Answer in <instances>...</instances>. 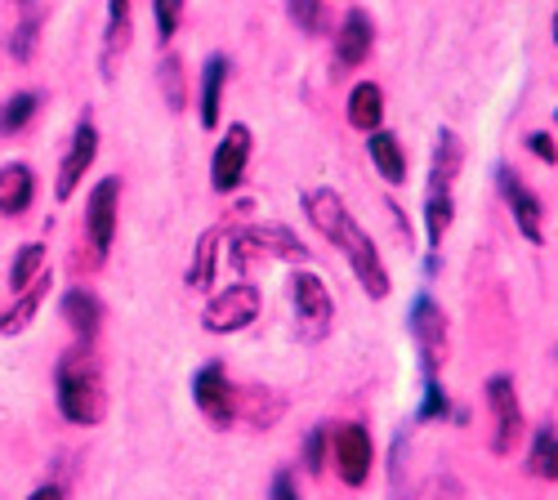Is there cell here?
Returning a JSON list of instances; mask_svg holds the SVG:
<instances>
[{
	"label": "cell",
	"mask_w": 558,
	"mask_h": 500,
	"mask_svg": "<svg viewBox=\"0 0 558 500\" xmlns=\"http://www.w3.org/2000/svg\"><path fill=\"white\" fill-rule=\"evenodd\" d=\"M304 215H308L313 229L349 259V268H353V278L362 282V291L371 300H385L389 295V268H385L376 242H371L357 229V219L349 215V202L336 188H308L304 193Z\"/></svg>",
	"instance_id": "1"
},
{
	"label": "cell",
	"mask_w": 558,
	"mask_h": 500,
	"mask_svg": "<svg viewBox=\"0 0 558 500\" xmlns=\"http://www.w3.org/2000/svg\"><path fill=\"white\" fill-rule=\"evenodd\" d=\"M54 398H59V412L72 425H99L108 416V389H104V371L99 362L89 357L85 349H72L59 357L54 367Z\"/></svg>",
	"instance_id": "2"
},
{
	"label": "cell",
	"mask_w": 558,
	"mask_h": 500,
	"mask_svg": "<svg viewBox=\"0 0 558 500\" xmlns=\"http://www.w3.org/2000/svg\"><path fill=\"white\" fill-rule=\"evenodd\" d=\"M291 304H295V331H300L304 344H322L331 336L336 304H331V291L317 272H308V268L291 272Z\"/></svg>",
	"instance_id": "3"
},
{
	"label": "cell",
	"mask_w": 558,
	"mask_h": 500,
	"mask_svg": "<svg viewBox=\"0 0 558 500\" xmlns=\"http://www.w3.org/2000/svg\"><path fill=\"white\" fill-rule=\"evenodd\" d=\"M223 246L232 251V255H228L232 268H246L251 259H264V255H272V259H291V264H304V259H308L304 242H300L291 229H282V223H264V229L223 233Z\"/></svg>",
	"instance_id": "4"
},
{
	"label": "cell",
	"mask_w": 558,
	"mask_h": 500,
	"mask_svg": "<svg viewBox=\"0 0 558 500\" xmlns=\"http://www.w3.org/2000/svg\"><path fill=\"white\" fill-rule=\"evenodd\" d=\"M407 327H411L415 349H421L425 380H434V376H438V367L447 362V313H442V308H438L429 295H415L411 317H407Z\"/></svg>",
	"instance_id": "5"
},
{
	"label": "cell",
	"mask_w": 558,
	"mask_h": 500,
	"mask_svg": "<svg viewBox=\"0 0 558 500\" xmlns=\"http://www.w3.org/2000/svg\"><path fill=\"white\" fill-rule=\"evenodd\" d=\"M259 317V291L251 282H232L228 291H219L206 313H202V327L210 336H232V331H246Z\"/></svg>",
	"instance_id": "6"
},
{
	"label": "cell",
	"mask_w": 558,
	"mask_h": 500,
	"mask_svg": "<svg viewBox=\"0 0 558 500\" xmlns=\"http://www.w3.org/2000/svg\"><path fill=\"white\" fill-rule=\"evenodd\" d=\"M487 406H492V451L496 456H509L523 438V406H519L514 380L492 376L487 380Z\"/></svg>",
	"instance_id": "7"
},
{
	"label": "cell",
	"mask_w": 558,
	"mask_h": 500,
	"mask_svg": "<svg viewBox=\"0 0 558 500\" xmlns=\"http://www.w3.org/2000/svg\"><path fill=\"white\" fill-rule=\"evenodd\" d=\"M117 215H121V179H99L95 193L85 202V233L95 259H108L112 237H117Z\"/></svg>",
	"instance_id": "8"
},
{
	"label": "cell",
	"mask_w": 558,
	"mask_h": 500,
	"mask_svg": "<svg viewBox=\"0 0 558 500\" xmlns=\"http://www.w3.org/2000/svg\"><path fill=\"white\" fill-rule=\"evenodd\" d=\"M246 161H251V125L232 121L223 130L215 157H210V184H215V193H232V188H238L242 179H246Z\"/></svg>",
	"instance_id": "9"
},
{
	"label": "cell",
	"mask_w": 558,
	"mask_h": 500,
	"mask_svg": "<svg viewBox=\"0 0 558 500\" xmlns=\"http://www.w3.org/2000/svg\"><path fill=\"white\" fill-rule=\"evenodd\" d=\"M331 438V461H336V474L349 483V487H362L371 478V465H376V451H371V434L362 425H340Z\"/></svg>",
	"instance_id": "10"
},
{
	"label": "cell",
	"mask_w": 558,
	"mask_h": 500,
	"mask_svg": "<svg viewBox=\"0 0 558 500\" xmlns=\"http://www.w3.org/2000/svg\"><path fill=\"white\" fill-rule=\"evenodd\" d=\"M193 402L202 406V416L215 429H228L232 425V416H238V398H232L228 371L219 367V362H206V367L193 376Z\"/></svg>",
	"instance_id": "11"
},
{
	"label": "cell",
	"mask_w": 558,
	"mask_h": 500,
	"mask_svg": "<svg viewBox=\"0 0 558 500\" xmlns=\"http://www.w3.org/2000/svg\"><path fill=\"white\" fill-rule=\"evenodd\" d=\"M95 157H99V130H95V121L85 117V121L76 125V134H72V148H68L63 166H59V184H54L59 202H68V197L81 188V179H85L89 166H95Z\"/></svg>",
	"instance_id": "12"
},
{
	"label": "cell",
	"mask_w": 558,
	"mask_h": 500,
	"mask_svg": "<svg viewBox=\"0 0 558 500\" xmlns=\"http://www.w3.org/2000/svg\"><path fill=\"white\" fill-rule=\"evenodd\" d=\"M496 179H500V193H505V202H509V210H514V223H519V233L532 242V246H541L545 242V229H541V202H536V193L523 184V179L514 174V170H496Z\"/></svg>",
	"instance_id": "13"
},
{
	"label": "cell",
	"mask_w": 558,
	"mask_h": 500,
	"mask_svg": "<svg viewBox=\"0 0 558 500\" xmlns=\"http://www.w3.org/2000/svg\"><path fill=\"white\" fill-rule=\"evenodd\" d=\"M371 40H376L371 19L362 10H349L340 32H336V59H340V68H362L371 59Z\"/></svg>",
	"instance_id": "14"
},
{
	"label": "cell",
	"mask_w": 558,
	"mask_h": 500,
	"mask_svg": "<svg viewBox=\"0 0 558 500\" xmlns=\"http://www.w3.org/2000/svg\"><path fill=\"white\" fill-rule=\"evenodd\" d=\"M63 322L72 327V336H76L81 344H89V340L99 336V322H104L99 295H89L85 286H72V291L63 295Z\"/></svg>",
	"instance_id": "15"
},
{
	"label": "cell",
	"mask_w": 558,
	"mask_h": 500,
	"mask_svg": "<svg viewBox=\"0 0 558 500\" xmlns=\"http://www.w3.org/2000/svg\"><path fill=\"white\" fill-rule=\"evenodd\" d=\"M50 286H54V282H50V268H40V278L14 295V308H10V313H0V336H19V331H27V327H32V317H36L40 304H45V295H50Z\"/></svg>",
	"instance_id": "16"
},
{
	"label": "cell",
	"mask_w": 558,
	"mask_h": 500,
	"mask_svg": "<svg viewBox=\"0 0 558 500\" xmlns=\"http://www.w3.org/2000/svg\"><path fill=\"white\" fill-rule=\"evenodd\" d=\"M36 197V179L23 161L0 166V215H23Z\"/></svg>",
	"instance_id": "17"
},
{
	"label": "cell",
	"mask_w": 558,
	"mask_h": 500,
	"mask_svg": "<svg viewBox=\"0 0 558 500\" xmlns=\"http://www.w3.org/2000/svg\"><path fill=\"white\" fill-rule=\"evenodd\" d=\"M464 148L456 139V130H438V148H434V166H429V193H451L456 174H460Z\"/></svg>",
	"instance_id": "18"
},
{
	"label": "cell",
	"mask_w": 558,
	"mask_h": 500,
	"mask_svg": "<svg viewBox=\"0 0 558 500\" xmlns=\"http://www.w3.org/2000/svg\"><path fill=\"white\" fill-rule=\"evenodd\" d=\"M380 121H385V89L376 81L353 85V95H349V125L371 134V130H380Z\"/></svg>",
	"instance_id": "19"
},
{
	"label": "cell",
	"mask_w": 558,
	"mask_h": 500,
	"mask_svg": "<svg viewBox=\"0 0 558 500\" xmlns=\"http://www.w3.org/2000/svg\"><path fill=\"white\" fill-rule=\"evenodd\" d=\"M366 148H371V161H376L385 184H407V153H402V144L393 139L389 130H371Z\"/></svg>",
	"instance_id": "20"
},
{
	"label": "cell",
	"mask_w": 558,
	"mask_h": 500,
	"mask_svg": "<svg viewBox=\"0 0 558 500\" xmlns=\"http://www.w3.org/2000/svg\"><path fill=\"white\" fill-rule=\"evenodd\" d=\"M223 81H228V59L210 54L202 68V125L215 130L219 125V108H223Z\"/></svg>",
	"instance_id": "21"
},
{
	"label": "cell",
	"mask_w": 558,
	"mask_h": 500,
	"mask_svg": "<svg viewBox=\"0 0 558 500\" xmlns=\"http://www.w3.org/2000/svg\"><path fill=\"white\" fill-rule=\"evenodd\" d=\"M219 246H223V229H206L202 242H197V251H193V268H189V286L193 291H210L215 286Z\"/></svg>",
	"instance_id": "22"
},
{
	"label": "cell",
	"mask_w": 558,
	"mask_h": 500,
	"mask_svg": "<svg viewBox=\"0 0 558 500\" xmlns=\"http://www.w3.org/2000/svg\"><path fill=\"white\" fill-rule=\"evenodd\" d=\"M456 202L451 193H425V233H429V251H442V237L451 229Z\"/></svg>",
	"instance_id": "23"
},
{
	"label": "cell",
	"mask_w": 558,
	"mask_h": 500,
	"mask_svg": "<svg viewBox=\"0 0 558 500\" xmlns=\"http://www.w3.org/2000/svg\"><path fill=\"white\" fill-rule=\"evenodd\" d=\"M157 81H161V95H166L170 112H183V108H189V89H183V63H179V54H166V59H161Z\"/></svg>",
	"instance_id": "24"
},
{
	"label": "cell",
	"mask_w": 558,
	"mask_h": 500,
	"mask_svg": "<svg viewBox=\"0 0 558 500\" xmlns=\"http://www.w3.org/2000/svg\"><path fill=\"white\" fill-rule=\"evenodd\" d=\"M527 469L536 474V478H558V434L554 429H541L536 434V442H532V456H527Z\"/></svg>",
	"instance_id": "25"
},
{
	"label": "cell",
	"mask_w": 558,
	"mask_h": 500,
	"mask_svg": "<svg viewBox=\"0 0 558 500\" xmlns=\"http://www.w3.org/2000/svg\"><path fill=\"white\" fill-rule=\"evenodd\" d=\"M108 54H104V68H112V59L130 45V0H108Z\"/></svg>",
	"instance_id": "26"
},
{
	"label": "cell",
	"mask_w": 558,
	"mask_h": 500,
	"mask_svg": "<svg viewBox=\"0 0 558 500\" xmlns=\"http://www.w3.org/2000/svg\"><path fill=\"white\" fill-rule=\"evenodd\" d=\"M40 268H45V246L40 242H27L19 251V259H14V268H10V291L19 295L23 286H32L40 278Z\"/></svg>",
	"instance_id": "27"
},
{
	"label": "cell",
	"mask_w": 558,
	"mask_h": 500,
	"mask_svg": "<svg viewBox=\"0 0 558 500\" xmlns=\"http://www.w3.org/2000/svg\"><path fill=\"white\" fill-rule=\"evenodd\" d=\"M36 95H14L10 103H5V112H0V134H19L32 117H36Z\"/></svg>",
	"instance_id": "28"
},
{
	"label": "cell",
	"mask_w": 558,
	"mask_h": 500,
	"mask_svg": "<svg viewBox=\"0 0 558 500\" xmlns=\"http://www.w3.org/2000/svg\"><path fill=\"white\" fill-rule=\"evenodd\" d=\"M287 10H291V23L304 36H317L322 32V0H287Z\"/></svg>",
	"instance_id": "29"
},
{
	"label": "cell",
	"mask_w": 558,
	"mask_h": 500,
	"mask_svg": "<svg viewBox=\"0 0 558 500\" xmlns=\"http://www.w3.org/2000/svg\"><path fill=\"white\" fill-rule=\"evenodd\" d=\"M153 19H157V36L174 40L179 19H183V0H153Z\"/></svg>",
	"instance_id": "30"
},
{
	"label": "cell",
	"mask_w": 558,
	"mask_h": 500,
	"mask_svg": "<svg viewBox=\"0 0 558 500\" xmlns=\"http://www.w3.org/2000/svg\"><path fill=\"white\" fill-rule=\"evenodd\" d=\"M322 465H327V425L308 429V438H304V469L322 474Z\"/></svg>",
	"instance_id": "31"
},
{
	"label": "cell",
	"mask_w": 558,
	"mask_h": 500,
	"mask_svg": "<svg viewBox=\"0 0 558 500\" xmlns=\"http://www.w3.org/2000/svg\"><path fill=\"white\" fill-rule=\"evenodd\" d=\"M447 412H451V402H447L442 385H438V380H425V402H421V420H438V416H447Z\"/></svg>",
	"instance_id": "32"
},
{
	"label": "cell",
	"mask_w": 558,
	"mask_h": 500,
	"mask_svg": "<svg viewBox=\"0 0 558 500\" xmlns=\"http://www.w3.org/2000/svg\"><path fill=\"white\" fill-rule=\"evenodd\" d=\"M36 32H40V19L32 14L19 32H14V40H10V50H14V59H32V50H36Z\"/></svg>",
	"instance_id": "33"
},
{
	"label": "cell",
	"mask_w": 558,
	"mask_h": 500,
	"mask_svg": "<svg viewBox=\"0 0 558 500\" xmlns=\"http://www.w3.org/2000/svg\"><path fill=\"white\" fill-rule=\"evenodd\" d=\"M527 148H532V153H536L541 161H549V166L558 161V148H554V139H549L545 130H536V134H532V139H527Z\"/></svg>",
	"instance_id": "34"
},
{
	"label": "cell",
	"mask_w": 558,
	"mask_h": 500,
	"mask_svg": "<svg viewBox=\"0 0 558 500\" xmlns=\"http://www.w3.org/2000/svg\"><path fill=\"white\" fill-rule=\"evenodd\" d=\"M272 500H300L295 496V478H291V469H282L272 478Z\"/></svg>",
	"instance_id": "35"
},
{
	"label": "cell",
	"mask_w": 558,
	"mask_h": 500,
	"mask_svg": "<svg viewBox=\"0 0 558 500\" xmlns=\"http://www.w3.org/2000/svg\"><path fill=\"white\" fill-rule=\"evenodd\" d=\"M438 500H464L460 483H456V478H442V483H438Z\"/></svg>",
	"instance_id": "36"
},
{
	"label": "cell",
	"mask_w": 558,
	"mask_h": 500,
	"mask_svg": "<svg viewBox=\"0 0 558 500\" xmlns=\"http://www.w3.org/2000/svg\"><path fill=\"white\" fill-rule=\"evenodd\" d=\"M27 500H63V487H54V483H45V487H36Z\"/></svg>",
	"instance_id": "37"
}]
</instances>
